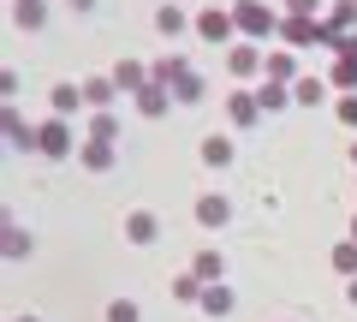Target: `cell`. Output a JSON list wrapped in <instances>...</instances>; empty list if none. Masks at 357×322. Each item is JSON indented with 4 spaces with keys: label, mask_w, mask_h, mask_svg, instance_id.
<instances>
[{
    "label": "cell",
    "mask_w": 357,
    "mask_h": 322,
    "mask_svg": "<svg viewBox=\"0 0 357 322\" xmlns=\"http://www.w3.org/2000/svg\"><path fill=\"white\" fill-rule=\"evenodd\" d=\"M351 305H357V281H351Z\"/></svg>",
    "instance_id": "7402d4cb"
},
{
    "label": "cell",
    "mask_w": 357,
    "mask_h": 322,
    "mask_svg": "<svg viewBox=\"0 0 357 322\" xmlns=\"http://www.w3.org/2000/svg\"><path fill=\"white\" fill-rule=\"evenodd\" d=\"M54 108H60V114H72V108H77V90H72V84H66V90H54Z\"/></svg>",
    "instance_id": "d6986e66"
},
{
    "label": "cell",
    "mask_w": 357,
    "mask_h": 322,
    "mask_svg": "<svg viewBox=\"0 0 357 322\" xmlns=\"http://www.w3.org/2000/svg\"><path fill=\"white\" fill-rule=\"evenodd\" d=\"M333 84H345V90H351V84H357V60H340V66H333Z\"/></svg>",
    "instance_id": "5bb4252c"
},
{
    "label": "cell",
    "mask_w": 357,
    "mask_h": 322,
    "mask_svg": "<svg viewBox=\"0 0 357 322\" xmlns=\"http://www.w3.org/2000/svg\"><path fill=\"white\" fill-rule=\"evenodd\" d=\"M155 233H161V227H155V215H126V239H131V245H149Z\"/></svg>",
    "instance_id": "7a4b0ae2"
},
{
    "label": "cell",
    "mask_w": 357,
    "mask_h": 322,
    "mask_svg": "<svg viewBox=\"0 0 357 322\" xmlns=\"http://www.w3.org/2000/svg\"><path fill=\"white\" fill-rule=\"evenodd\" d=\"M215 275H220V257H215V251H203V257H197V281H215Z\"/></svg>",
    "instance_id": "7c38bea8"
},
{
    "label": "cell",
    "mask_w": 357,
    "mask_h": 322,
    "mask_svg": "<svg viewBox=\"0 0 357 322\" xmlns=\"http://www.w3.org/2000/svg\"><path fill=\"white\" fill-rule=\"evenodd\" d=\"M340 119H345V126H357V96H345V102H340Z\"/></svg>",
    "instance_id": "44dd1931"
},
{
    "label": "cell",
    "mask_w": 357,
    "mask_h": 322,
    "mask_svg": "<svg viewBox=\"0 0 357 322\" xmlns=\"http://www.w3.org/2000/svg\"><path fill=\"white\" fill-rule=\"evenodd\" d=\"M197 30H203L208 42H227V30H232V18H227V13H203V18H197Z\"/></svg>",
    "instance_id": "277c9868"
},
{
    "label": "cell",
    "mask_w": 357,
    "mask_h": 322,
    "mask_svg": "<svg viewBox=\"0 0 357 322\" xmlns=\"http://www.w3.org/2000/svg\"><path fill=\"white\" fill-rule=\"evenodd\" d=\"M333 269H345V275H357V245H340V251H333Z\"/></svg>",
    "instance_id": "4fadbf2b"
},
{
    "label": "cell",
    "mask_w": 357,
    "mask_h": 322,
    "mask_svg": "<svg viewBox=\"0 0 357 322\" xmlns=\"http://www.w3.org/2000/svg\"><path fill=\"white\" fill-rule=\"evenodd\" d=\"M114 322H137V305H131V298H119V305H114Z\"/></svg>",
    "instance_id": "ffe728a7"
},
{
    "label": "cell",
    "mask_w": 357,
    "mask_h": 322,
    "mask_svg": "<svg viewBox=\"0 0 357 322\" xmlns=\"http://www.w3.org/2000/svg\"><path fill=\"white\" fill-rule=\"evenodd\" d=\"M203 310H208V316H227V310H232V293H227V286H203Z\"/></svg>",
    "instance_id": "5b68a950"
},
{
    "label": "cell",
    "mask_w": 357,
    "mask_h": 322,
    "mask_svg": "<svg viewBox=\"0 0 357 322\" xmlns=\"http://www.w3.org/2000/svg\"><path fill=\"white\" fill-rule=\"evenodd\" d=\"M256 66H268V60H256V48H232L227 54V72L232 78H256Z\"/></svg>",
    "instance_id": "6da1fadb"
},
{
    "label": "cell",
    "mask_w": 357,
    "mask_h": 322,
    "mask_svg": "<svg viewBox=\"0 0 357 322\" xmlns=\"http://www.w3.org/2000/svg\"><path fill=\"white\" fill-rule=\"evenodd\" d=\"M84 161H89V168H107L114 155H107V143H89V149H84Z\"/></svg>",
    "instance_id": "2e32d148"
},
{
    "label": "cell",
    "mask_w": 357,
    "mask_h": 322,
    "mask_svg": "<svg viewBox=\"0 0 357 322\" xmlns=\"http://www.w3.org/2000/svg\"><path fill=\"white\" fill-rule=\"evenodd\" d=\"M18 322H36V316H18Z\"/></svg>",
    "instance_id": "603a6c76"
},
{
    "label": "cell",
    "mask_w": 357,
    "mask_h": 322,
    "mask_svg": "<svg viewBox=\"0 0 357 322\" xmlns=\"http://www.w3.org/2000/svg\"><path fill=\"white\" fill-rule=\"evenodd\" d=\"M203 161H208V168H227V161H232V143L227 138H208L203 143Z\"/></svg>",
    "instance_id": "8992f818"
},
{
    "label": "cell",
    "mask_w": 357,
    "mask_h": 322,
    "mask_svg": "<svg viewBox=\"0 0 357 322\" xmlns=\"http://www.w3.org/2000/svg\"><path fill=\"white\" fill-rule=\"evenodd\" d=\"M137 102H143V114H161V108H167V96H161V90H143Z\"/></svg>",
    "instance_id": "ac0fdd59"
},
{
    "label": "cell",
    "mask_w": 357,
    "mask_h": 322,
    "mask_svg": "<svg viewBox=\"0 0 357 322\" xmlns=\"http://www.w3.org/2000/svg\"><path fill=\"white\" fill-rule=\"evenodd\" d=\"M256 102H262V108H286V90H280V84H268V90L256 96Z\"/></svg>",
    "instance_id": "e0dca14e"
},
{
    "label": "cell",
    "mask_w": 357,
    "mask_h": 322,
    "mask_svg": "<svg viewBox=\"0 0 357 322\" xmlns=\"http://www.w3.org/2000/svg\"><path fill=\"white\" fill-rule=\"evenodd\" d=\"M36 143H42L48 155H66V126H42V131H36Z\"/></svg>",
    "instance_id": "52a82bcc"
},
{
    "label": "cell",
    "mask_w": 357,
    "mask_h": 322,
    "mask_svg": "<svg viewBox=\"0 0 357 322\" xmlns=\"http://www.w3.org/2000/svg\"><path fill=\"white\" fill-rule=\"evenodd\" d=\"M197 215H203V221H208V227H220V221H227V215H232V209H227V203H220V197H203V203H197Z\"/></svg>",
    "instance_id": "ba28073f"
},
{
    "label": "cell",
    "mask_w": 357,
    "mask_h": 322,
    "mask_svg": "<svg viewBox=\"0 0 357 322\" xmlns=\"http://www.w3.org/2000/svg\"><path fill=\"white\" fill-rule=\"evenodd\" d=\"M84 96H89L96 108H107V96H114V84H107V78H89V84H84Z\"/></svg>",
    "instance_id": "30bf717a"
},
{
    "label": "cell",
    "mask_w": 357,
    "mask_h": 322,
    "mask_svg": "<svg viewBox=\"0 0 357 322\" xmlns=\"http://www.w3.org/2000/svg\"><path fill=\"white\" fill-rule=\"evenodd\" d=\"M351 155H357V143H351Z\"/></svg>",
    "instance_id": "cb8c5ba5"
},
{
    "label": "cell",
    "mask_w": 357,
    "mask_h": 322,
    "mask_svg": "<svg viewBox=\"0 0 357 322\" xmlns=\"http://www.w3.org/2000/svg\"><path fill=\"white\" fill-rule=\"evenodd\" d=\"M18 24H24V30L42 24V0H18Z\"/></svg>",
    "instance_id": "8fae6325"
},
{
    "label": "cell",
    "mask_w": 357,
    "mask_h": 322,
    "mask_svg": "<svg viewBox=\"0 0 357 322\" xmlns=\"http://www.w3.org/2000/svg\"><path fill=\"white\" fill-rule=\"evenodd\" d=\"M256 108H262L256 96H232V102H227V114H232V126H256Z\"/></svg>",
    "instance_id": "3957f363"
},
{
    "label": "cell",
    "mask_w": 357,
    "mask_h": 322,
    "mask_svg": "<svg viewBox=\"0 0 357 322\" xmlns=\"http://www.w3.org/2000/svg\"><path fill=\"white\" fill-rule=\"evenodd\" d=\"M161 30H167V36H178V30H185V13H178V6H167V13H161Z\"/></svg>",
    "instance_id": "9a60e30c"
},
{
    "label": "cell",
    "mask_w": 357,
    "mask_h": 322,
    "mask_svg": "<svg viewBox=\"0 0 357 322\" xmlns=\"http://www.w3.org/2000/svg\"><path fill=\"white\" fill-rule=\"evenodd\" d=\"M292 72H298V60H292V54H274V60H268V78H274V84H286Z\"/></svg>",
    "instance_id": "9c48e42d"
}]
</instances>
